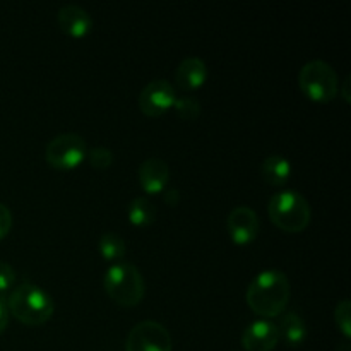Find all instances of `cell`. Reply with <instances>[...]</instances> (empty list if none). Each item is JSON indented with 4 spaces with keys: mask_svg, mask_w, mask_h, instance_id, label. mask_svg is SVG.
I'll return each instance as SVG.
<instances>
[{
    "mask_svg": "<svg viewBox=\"0 0 351 351\" xmlns=\"http://www.w3.org/2000/svg\"><path fill=\"white\" fill-rule=\"evenodd\" d=\"M290 295L291 288L287 274L278 269H266L250 281L245 300L254 314L269 321L283 314Z\"/></svg>",
    "mask_w": 351,
    "mask_h": 351,
    "instance_id": "6da1fadb",
    "label": "cell"
},
{
    "mask_svg": "<svg viewBox=\"0 0 351 351\" xmlns=\"http://www.w3.org/2000/svg\"><path fill=\"white\" fill-rule=\"evenodd\" d=\"M9 314L26 326H41L53 315V298L41 287L23 283L10 291L7 298Z\"/></svg>",
    "mask_w": 351,
    "mask_h": 351,
    "instance_id": "7a4b0ae2",
    "label": "cell"
},
{
    "mask_svg": "<svg viewBox=\"0 0 351 351\" xmlns=\"http://www.w3.org/2000/svg\"><path fill=\"white\" fill-rule=\"evenodd\" d=\"M103 288L117 305L125 308L137 307L146 293V283L141 271L134 264L123 261L112 264L106 269L103 276Z\"/></svg>",
    "mask_w": 351,
    "mask_h": 351,
    "instance_id": "3957f363",
    "label": "cell"
},
{
    "mask_svg": "<svg viewBox=\"0 0 351 351\" xmlns=\"http://www.w3.org/2000/svg\"><path fill=\"white\" fill-rule=\"evenodd\" d=\"M267 215L274 226L285 233H302L311 225L312 209L307 199L295 191L276 192L269 199Z\"/></svg>",
    "mask_w": 351,
    "mask_h": 351,
    "instance_id": "277c9868",
    "label": "cell"
},
{
    "mask_svg": "<svg viewBox=\"0 0 351 351\" xmlns=\"http://www.w3.org/2000/svg\"><path fill=\"white\" fill-rule=\"evenodd\" d=\"M298 86L302 93L312 101L329 103L338 96L339 77L328 62L311 60L300 69Z\"/></svg>",
    "mask_w": 351,
    "mask_h": 351,
    "instance_id": "5b68a950",
    "label": "cell"
},
{
    "mask_svg": "<svg viewBox=\"0 0 351 351\" xmlns=\"http://www.w3.org/2000/svg\"><path fill=\"white\" fill-rule=\"evenodd\" d=\"M88 156L86 141L79 134L67 132L55 136L45 149V160L55 170H75Z\"/></svg>",
    "mask_w": 351,
    "mask_h": 351,
    "instance_id": "8992f818",
    "label": "cell"
},
{
    "mask_svg": "<svg viewBox=\"0 0 351 351\" xmlns=\"http://www.w3.org/2000/svg\"><path fill=\"white\" fill-rule=\"evenodd\" d=\"M173 341L163 324L144 321L130 329L125 341V351H171Z\"/></svg>",
    "mask_w": 351,
    "mask_h": 351,
    "instance_id": "52a82bcc",
    "label": "cell"
},
{
    "mask_svg": "<svg viewBox=\"0 0 351 351\" xmlns=\"http://www.w3.org/2000/svg\"><path fill=\"white\" fill-rule=\"evenodd\" d=\"M177 93L173 84L167 79H154L144 86L139 95V108L147 117H161L173 108Z\"/></svg>",
    "mask_w": 351,
    "mask_h": 351,
    "instance_id": "ba28073f",
    "label": "cell"
},
{
    "mask_svg": "<svg viewBox=\"0 0 351 351\" xmlns=\"http://www.w3.org/2000/svg\"><path fill=\"white\" fill-rule=\"evenodd\" d=\"M226 230L235 245H249L259 235V216L249 206H237L226 218Z\"/></svg>",
    "mask_w": 351,
    "mask_h": 351,
    "instance_id": "9c48e42d",
    "label": "cell"
},
{
    "mask_svg": "<svg viewBox=\"0 0 351 351\" xmlns=\"http://www.w3.org/2000/svg\"><path fill=\"white\" fill-rule=\"evenodd\" d=\"M280 343V329L267 319H259L247 326L242 332L245 351H273Z\"/></svg>",
    "mask_w": 351,
    "mask_h": 351,
    "instance_id": "30bf717a",
    "label": "cell"
},
{
    "mask_svg": "<svg viewBox=\"0 0 351 351\" xmlns=\"http://www.w3.org/2000/svg\"><path fill=\"white\" fill-rule=\"evenodd\" d=\"M139 184L146 194L156 195L170 184V167L161 158H147L139 167Z\"/></svg>",
    "mask_w": 351,
    "mask_h": 351,
    "instance_id": "8fae6325",
    "label": "cell"
},
{
    "mask_svg": "<svg viewBox=\"0 0 351 351\" xmlns=\"http://www.w3.org/2000/svg\"><path fill=\"white\" fill-rule=\"evenodd\" d=\"M57 21L60 29L71 38H84L91 33L93 29V19L86 9L75 3H69L58 9Z\"/></svg>",
    "mask_w": 351,
    "mask_h": 351,
    "instance_id": "7c38bea8",
    "label": "cell"
},
{
    "mask_svg": "<svg viewBox=\"0 0 351 351\" xmlns=\"http://www.w3.org/2000/svg\"><path fill=\"white\" fill-rule=\"evenodd\" d=\"M208 81V65L202 58L189 57L180 62L175 72V82L182 91H195Z\"/></svg>",
    "mask_w": 351,
    "mask_h": 351,
    "instance_id": "4fadbf2b",
    "label": "cell"
},
{
    "mask_svg": "<svg viewBox=\"0 0 351 351\" xmlns=\"http://www.w3.org/2000/svg\"><path fill=\"white\" fill-rule=\"evenodd\" d=\"M278 329H280V339L283 338V341L290 348H298V346H302L307 341L308 328L305 324L304 317L298 312H287L281 324L278 326Z\"/></svg>",
    "mask_w": 351,
    "mask_h": 351,
    "instance_id": "5bb4252c",
    "label": "cell"
},
{
    "mask_svg": "<svg viewBox=\"0 0 351 351\" xmlns=\"http://www.w3.org/2000/svg\"><path fill=\"white\" fill-rule=\"evenodd\" d=\"M291 163L281 154H271L261 165V175L264 182L273 187H283L291 177Z\"/></svg>",
    "mask_w": 351,
    "mask_h": 351,
    "instance_id": "9a60e30c",
    "label": "cell"
},
{
    "mask_svg": "<svg viewBox=\"0 0 351 351\" xmlns=\"http://www.w3.org/2000/svg\"><path fill=\"white\" fill-rule=\"evenodd\" d=\"M156 206L153 204L149 197L141 195L130 201L129 208H127V218H129L130 225L137 226V228H144L156 221Z\"/></svg>",
    "mask_w": 351,
    "mask_h": 351,
    "instance_id": "2e32d148",
    "label": "cell"
},
{
    "mask_svg": "<svg viewBox=\"0 0 351 351\" xmlns=\"http://www.w3.org/2000/svg\"><path fill=\"white\" fill-rule=\"evenodd\" d=\"M98 250L99 256H101L106 263H122L127 252L125 240L113 232L103 233L98 243Z\"/></svg>",
    "mask_w": 351,
    "mask_h": 351,
    "instance_id": "e0dca14e",
    "label": "cell"
},
{
    "mask_svg": "<svg viewBox=\"0 0 351 351\" xmlns=\"http://www.w3.org/2000/svg\"><path fill=\"white\" fill-rule=\"evenodd\" d=\"M175 112L182 120H195L201 115V103L194 96H182L175 99Z\"/></svg>",
    "mask_w": 351,
    "mask_h": 351,
    "instance_id": "ac0fdd59",
    "label": "cell"
},
{
    "mask_svg": "<svg viewBox=\"0 0 351 351\" xmlns=\"http://www.w3.org/2000/svg\"><path fill=\"white\" fill-rule=\"evenodd\" d=\"M335 322L336 328L339 329L345 339L348 341L351 338V302L348 298L339 302L335 308Z\"/></svg>",
    "mask_w": 351,
    "mask_h": 351,
    "instance_id": "d6986e66",
    "label": "cell"
},
{
    "mask_svg": "<svg viewBox=\"0 0 351 351\" xmlns=\"http://www.w3.org/2000/svg\"><path fill=\"white\" fill-rule=\"evenodd\" d=\"M86 160L89 161V165H91L95 170H106V168L112 167L113 163V151L105 146L93 147L91 151H88Z\"/></svg>",
    "mask_w": 351,
    "mask_h": 351,
    "instance_id": "ffe728a7",
    "label": "cell"
},
{
    "mask_svg": "<svg viewBox=\"0 0 351 351\" xmlns=\"http://www.w3.org/2000/svg\"><path fill=\"white\" fill-rule=\"evenodd\" d=\"M16 283V271L10 264L0 261V295H5Z\"/></svg>",
    "mask_w": 351,
    "mask_h": 351,
    "instance_id": "44dd1931",
    "label": "cell"
},
{
    "mask_svg": "<svg viewBox=\"0 0 351 351\" xmlns=\"http://www.w3.org/2000/svg\"><path fill=\"white\" fill-rule=\"evenodd\" d=\"M12 228V213L5 204L0 202V240L5 239Z\"/></svg>",
    "mask_w": 351,
    "mask_h": 351,
    "instance_id": "7402d4cb",
    "label": "cell"
},
{
    "mask_svg": "<svg viewBox=\"0 0 351 351\" xmlns=\"http://www.w3.org/2000/svg\"><path fill=\"white\" fill-rule=\"evenodd\" d=\"M9 307H7V297L5 295H0V335L7 329L9 324Z\"/></svg>",
    "mask_w": 351,
    "mask_h": 351,
    "instance_id": "603a6c76",
    "label": "cell"
},
{
    "mask_svg": "<svg viewBox=\"0 0 351 351\" xmlns=\"http://www.w3.org/2000/svg\"><path fill=\"white\" fill-rule=\"evenodd\" d=\"M163 201L167 202L168 206H177L180 202V192L177 189H167L163 192Z\"/></svg>",
    "mask_w": 351,
    "mask_h": 351,
    "instance_id": "cb8c5ba5",
    "label": "cell"
},
{
    "mask_svg": "<svg viewBox=\"0 0 351 351\" xmlns=\"http://www.w3.org/2000/svg\"><path fill=\"white\" fill-rule=\"evenodd\" d=\"M350 81H351V77H350V75H346V79L341 82V86H339V91H338V93H341L343 99H345L346 103L351 101V93H350V84H351V82Z\"/></svg>",
    "mask_w": 351,
    "mask_h": 351,
    "instance_id": "d4e9b609",
    "label": "cell"
}]
</instances>
